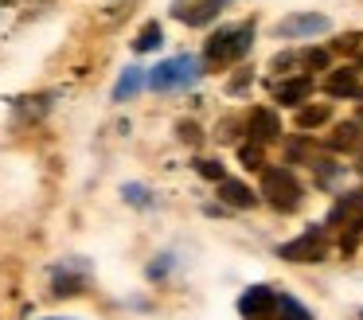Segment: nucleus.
I'll use <instances>...</instances> for the list:
<instances>
[{
	"label": "nucleus",
	"mask_w": 363,
	"mask_h": 320,
	"mask_svg": "<svg viewBox=\"0 0 363 320\" xmlns=\"http://www.w3.org/2000/svg\"><path fill=\"white\" fill-rule=\"evenodd\" d=\"M196 168L203 172L207 180H215V184H223V180H227V172H223V164H219V160H199Z\"/></svg>",
	"instance_id": "nucleus-20"
},
{
	"label": "nucleus",
	"mask_w": 363,
	"mask_h": 320,
	"mask_svg": "<svg viewBox=\"0 0 363 320\" xmlns=\"http://www.w3.org/2000/svg\"><path fill=\"white\" fill-rule=\"evenodd\" d=\"M230 0H172V16L188 28H203L227 8Z\"/></svg>",
	"instance_id": "nucleus-7"
},
{
	"label": "nucleus",
	"mask_w": 363,
	"mask_h": 320,
	"mask_svg": "<svg viewBox=\"0 0 363 320\" xmlns=\"http://www.w3.org/2000/svg\"><path fill=\"white\" fill-rule=\"evenodd\" d=\"M359 145V125H340L336 137H332V148H352Z\"/></svg>",
	"instance_id": "nucleus-17"
},
{
	"label": "nucleus",
	"mask_w": 363,
	"mask_h": 320,
	"mask_svg": "<svg viewBox=\"0 0 363 320\" xmlns=\"http://www.w3.org/2000/svg\"><path fill=\"white\" fill-rule=\"evenodd\" d=\"M274 320H313V312L297 301V297H277V316Z\"/></svg>",
	"instance_id": "nucleus-14"
},
{
	"label": "nucleus",
	"mask_w": 363,
	"mask_h": 320,
	"mask_svg": "<svg viewBox=\"0 0 363 320\" xmlns=\"http://www.w3.org/2000/svg\"><path fill=\"white\" fill-rule=\"evenodd\" d=\"M277 133H281V121L274 117V109H254L250 114V137L258 140V145H266V140H274Z\"/></svg>",
	"instance_id": "nucleus-9"
},
{
	"label": "nucleus",
	"mask_w": 363,
	"mask_h": 320,
	"mask_svg": "<svg viewBox=\"0 0 363 320\" xmlns=\"http://www.w3.org/2000/svg\"><path fill=\"white\" fill-rule=\"evenodd\" d=\"M324 121H328V109H324V106H313V109H301V114H297L301 129H313V125H324Z\"/></svg>",
	"instance_id": "nucleus-18"
},
{
	"label": "nucleus",
	"mask_w": 363,
	"mask_h": 320,
	"mask_svg": "<svg viewBox=\"0 0 363 320\" xmlns=\"http://www.w3.org/2000/svg\"><path fill=\"white\" fill-rule=\"evenodd\" d=\"M145 82H149V75H145L141 67H125L118 78V86H113V101H125V98H133V94H141Z\"/></svg>",
	"instance_id": "nucleus-12"
},
{
	"label": "nucleus",
	"mask_w": 363,
	"mask_h": 320,
	"mask_svg": "<svg viewBox=\"0 0 363 320\" xmlns=\"http://www.w3.org/2000/svg\"><path fill=\"white\" fill-rule=\"evenodd\" d=\"M359 70H363V55H359Z\"/></svg>",
	"instance_id": "nucleus-25"
},
{
	"label": "nucleus",
	"mask_w": 363,
	"mask_h": 320,
	"mask_svg": "<svg viewBox=\"0 0 363 320\" xmlns=\"http://www.w3.org/2000/svg\"><path fill=\"white\" fill-rule=\"evenodd\" d=\"M199 78V59L196 55H176V59H164L157 62V67L149 70V86L160 94L168 90H184V86H191Z\"/></svg>",
	"instance_id": "nucleus-3"
},
{
	"label": "nucleus",
	"mask_w": 363,
	"mask_h": 320,
	"mask_svg": "<svg viewBox=\"0 0 363 320\" xmlns=\"http://www.w3.org/2000/svg\"><path fill=\"white\" fill-rule=\"evenodd\" d=\"M305 62H308V67H324V62H328V55H324V51H308Z\"/></svg>",
	"instance_id": "nucleus-24"
},
{
	"label": "nucleus",
	"mask_w": 363,
	"mask_h": 320,
	"mask_svg": "<svg viewBox=\"0 0 363 320\" xmlns=\"http://www.w3.org/2000/svg\"><path fill=\"white\" fill-rule=\"evenodd\" d=\"M262 195H266V203H269L274 211L289 215V211L301 207V199H305V187L297 184V176H293L289 168H262Z\"/></svg>",
	"instance_id": "nucleus-1"
},
{
	"label": "nucleus",
	"mask_w": 363,
	"mask_h": 320,
	"mask_svg": "<svg viewBox=\"0 0 363 320\" xmlns=\"http://www.w3.org/2000/svg\"><path fill=\"white\" fill-rule=\"evenodd\" d=\"M168 270H172V254H164V262H152L149 265V277H164Z\"/></svg>",
	"instance_id": "nucleus-22"
},
{
	"label": "nucleus",
	"mask_w": 363,
	"mask_h": 320,
	"mask_svg": "<svg viewBox=\"0 0 363 320\" xmlns=\"http://www.w3.org/2000/svg\"><path fill=\"white\" fill-rule=\"evenodd\" d=\"M121 195H125V199L129 203H133V207H149V187H141V184H125V187H121Z\"/></svg>",
	"instance_id": "nucleus-19"
},
{
	"label": "nucleus",
	"mask_w": 363,
	"mask_h": 320,
	"mask_svg": "<svg viewBox=\"0 0 363 320\" xmlns=\"http://www.w3.org/2000/svg\"><path fill=\"white\" fill-rule=\"evenodd\" d=\"M55 297H74V293H82V277H71V273H63L59 270L55 273V289H51Z\"/></svg>",
	"instance_id": "nucleus-16"
},
{
	"label": "nucleus",
	"mask_w": 363,
	"mask_h": 320,
	"mask_svg": "<svg viewBox=\"0 0 363 320\" xmlns=\"http://www.w3.org/2000/svg\"><path fill=\"white\" fill-rule=\"evenodd\" d=\"M313 94V78H293V82H281L277 86V101H285V106H301V101Z\"/></svg>",
	"instance_id": "nucleus-13"
},
{
	"label": "nucleus",
	"mask_w": 363,
	"mask_h": 320,
	"mask_svg": "<svg viewBox=\"0 0 363 320\" xmlns=\"http://www.w3.org/2000/svg\"><path fill=\"white\" fill-rule=\"evenodd\" d=\"M324 254H328L324 226H308L305 234H297L293 242H285V246L277 250V258H285V262H320Z\"/></svg>",
	"instance_id": "nucleus-4"
},
{
	"label": "nucleus",
	"mask_w": 363,
	"mask_h": 320,
	"mask_svg": "<svg viewBox=\"0 0 363 320\" xmlns=\"http://www.w3.org/2000/svg\"><path fill=\"white\" fill-rule=\"evenodd\" d=\"M219 195H223V203H230V207H254L258 203V195L250 192V187L242 184V180H223L219 184Z\"/></svg>",
	"instance_id": "nucleus-11"
},
{
	"label": "nucleus",
	"mask_w": 363,
	"mask_h": 320,
	"mask_svg": "<svg viewBox=\"0 0 363 320\" xmlns=\"http://www.w3.org/2000/svg\"><path fill=\"white\" fill-rule=\"evenodd\" d=\"M180 137L188 140V145H196V140H199V129H196V125H188V121H184V125H180Z\"/></svg>",
	"instance_id": "nucleus-23"
},
{
	"label": "nucleus",
	"mask_w": 363,
	"mask_h": 320,
	"mask_svg": "<svg viewBox=\"0 0 363 320\" xmlns=\"http://www.w3.org/2000/svg\"><path fill=\"white\" fill-rule=\"evenodd\" d=\"M242 160H246V168H262V153H258L254 145L242 148Z\"/></svg>",
	"instance_id": "nucleus-21"
},
{
	"label": "nucleus",
	"mask_w": 363,
	"mask_h": 320,
	"mask_svg": "<svg viewBox=\"0 0 363 320\" xmlns=\"http://www.w3.org/2000/svg\"><path fill=\"white\" fill-rule=\"evenodd\" d=\"M254 47V23H238V28H219L211 39H207V62H219V67H227V62H238L246 51Z\"/></svg>",
	"instance_id": "nucleus-2"
},
{
	"label": "nucleus",
	"mask_w": 363,
	"mask_h": 320,
	"mask_svg": "<svg viewBox=\"0 0 363 320\" xmlns=\"http://www.w3.org/2000/svg\"><path fill=\"white\" fill-rule=\"evenodd\" d=\"M48 320H59V316H48Z\"/></svg>",
	"instance_id": "nucleus-26"
},
{
	"label": "nucleus",
	"mask_w": 363,
	"mask_h": 320,
	"mask_svg": "<svg viewBox=\"0 0 363 320\" xmlns=\"http://www.w3.org/2000/svg\"><path fill=\"white\" fill-rule=\"evenodd\" d=\"M328 16L320 12H297V16H285L281 23H277V35L281 39H301V35H320V31H328Z\"/></svg>",
	"instance_id": "nucleus-8"
},
{
	"label": "nucleus",
	"mask_w": 363,
	"mask_h": 320,
	"mask_svg": "<svg viewBox=\"0 0 363 320\" xmlns=\"http://www.w3.org/2000/svg\"><path fill=\"white\" fill-rule=\"evenodd\" d=\"M328 223H332V226H340V223L347 226L344 250H352L355 242H359V234H363V192H352V195H344V199H340L336 207H332Z\"/></svg>",
	"instance_id": "nucleus-5"
},
{
	"label": "nucleus",
	"mask_w": 363,
	"mask_h": 320,
	"mask_svg": "<svg viewBox=\"0 0 363 320\" xmlns=\"http://www.w3.org/2000/svg\"><path fill=\"white\" fill-rule=\"evenodd\" d=\"M164 43V35H160V23H145L141 35L133 39V51H152V47Z\"/></svg>",
	"instance_id": "nucleus-15"
},
{
	"label": "nucleus",
	"mask_w": 363,
	"mask_h": 320,
	"mask_svg": "<svg viewBox=\"0 0 363 320\" xmlns=\"http://www.w3.org/2000/svg\"><path fill=\"white\" fill-rule=\"evenodd\" d=\"M277 297L269 285H250L242 297H238V312L242 320H274L277 316Z\"/></svg>",
	"instance_id": "nucleus-6"
},
{
	"label": "nucleus",
	"mask_w": 363,
	"mask_h": 320,
	"mask_svg": "<svg viewBox=\"0 0 363 320\" xmlns=\"http://www.w3.org/2000/svg\"><path fill=\"white\" fill-rule=\"evenodd\" d=\"M324 90H328L332 98H355V94H359V78H355V70H352V67L332 70L328 82H324Z\"/></svg>",
	"instance_id": "nucleus-10"
}]
</instances>
